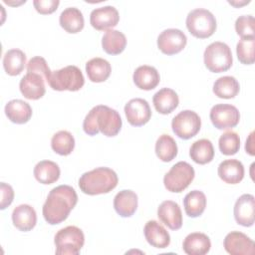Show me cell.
<instances>
[{
	"label": "cell",
	"mask_w": 255,
	"mask_h": 255,
	"mask_svg": "<svg viewBox=\"0 0 255 255\" xmlns=\"http://www.w3.org/2000/svg\"><path fill=\"white\" fill-rule=\"evenodd\" d=\"M132 79L137 88L145 91L154 89L160 81L159 73L157 70L154 67L148 65L137 67L133 72Z\"/></svg>",
	"instance_id": "cell-21"
},
{
	"label": "cell",
	"mask_w": 255,
	"mask_h": 255,
	"mask_svg": "<svg viewBox=\"0 0 255 255\" xmlns=\"http://www.w3.org/2000/svg\"><path fill=\"white\" fill-rule=\"evenodd\" d=\"M235 30L241 38L254 37V17L252 15L239 16L235 22Z\"/></svg>",
	"instance_id": "cell-38"
},
{
	"label": "cell",
	"mask_w": 255,
	"mask_h": 255,
	"mask_svg": "<svg viewBox=\"0 0 255 255\" xmlns=\"http://www.w3.org/2000/svg\"><path fill=\"white\" fill-rule=\"evenodd\" d=\"M204 64L213 73L225 72L232 66L233 58L229 46L223 42H213L204 51Z\"/></svg>",
	"instance_id": "cell-7"
},
{
	"label": "cell",
	"mask_w": 255,
	"mask_h": 255,
	"mask_svg": "<svg viewBox=\"0 0 255 255\" xmlns=\"http://www.w3.org/2000/svg\"><path fill=\"white\" fill-rule=\"evenodd\" d=\"M45 78L34 72H27V74L20 80L19 88L22 95L28 100L41 99L45 93Z\"/></svg>",
	"instance_id": "cell-15"
},
{
	"label": "cell",
	"mask_w": 255,
	"mask_h": 255,
	"mask_svg": "<svg viewBox=\"0 0 255 255\" xmlns=\"http://www.w3.org/2000/svg\"><path fill=\"white\" fill-rule=\"evenodd\" d=\"M88 78L94 83L105 82L111 75L112 66L106 59L93 58L86 64Z\"/></svg>",
	"instance_id": "cell-27"
},
{
	"label": "cell",
	"mask_w": 255,
	"mask_h": 255,
	"mask_svg": "<svg viewBox=\"0 0 255 255\" xmlns=\"http://www.w3.org/2000/svg\"><path fill=\"white\" fill-rule=\"evenodd\" d=\"M155 153L164 162L171 161L177 155V144L169 134H161L155 142Z\"/></svg>",
	"instance_id": "cell-34"
},
{
	"label": "cell",
	"mask_w": 255,
	"mask_h": 255,
	"mask_svg": "<svg viewBox=\"0 0 255 255\" xmlns=\"http://www.w3.org/2000/svg\"><path fill=\"white\" fill-rule=\"evenodd\" d=\"M12 221L14 226L20 231H30L37 223L36 211L29 204H20L12 212Z\"/></svg>",
	"instance_id": "cell-19"
},
{
	"label": "cell",
	"mask_w": 255,
	"mask_h": 255,
	"mask_svg": "<svg viewBox=\"0 0 255 255\" xmlns=\"http://www.w3.org/2000/svg\"><path fill=\"white\" fill-rule=\"evenodd\" d=\"M85 84L82 71L74 65L64 67L51 73L48 85L56 91H79Z\"/></svg>",
	"instance_id": "cell-4"
},
{
	"label": "cell",
	"mask_w": 255,
	"mask_h": 255,
	"mask_svg": "<svg viewBox=\"0 0 255 255\" xmlns=\"http://www.w3.org/2000/svg\"><path fill=\"white\" fill-rule=\"evenodd\" d=\"M152 103L159 114L167 115L177 108L179 99L175 91L172 89L162 88L153 95Z\"/></svg>",
	"instance_id": "cell-24"
},
{
	"label": "cell",
	"mask_w": 255,
	"mask_h": 255,
	"mask_svg": "<svg viewBox=\"0 0 255 255\" xmlns=\"http://www.w3.org/2000/svg\"><path fill=\"white\" fill-rule=\"evenodd\" d=\"M60 167L52 160H41L34 167L35 178L43 184H52L60 177Z\"/></svg>",
	"instance_id": "cell-28"
},
{
	"label": "cell",
	"mask_w": 255,
	"mask_h": 255,
	"mask_svg": "<svg viewBox=\"0 0 255 255\" xmlns=\"http://www.w3.org/2000/svg\"><path fill=\"white\" fill-rule=\"evenodd\" d=\"M0 188H1V205H0V208L3 210L12 203V201L14 199V190H13V188L10 184H7L5 182H1Z\"/></svg>",
	"instance_id": "cell-41"
},
{
	"label": "cell",
	"mask_w": 255,
	"mask_h": 255,
	"mask_svg": "<svg viewBox=\"0 0 255 255\" xmlns=\"http://www.w3.org/2000/svg\"><path fill=\"white\" fill-rule=\"evenodd\" d=\"M255 37L241 38L236 45V53L238 60L245 65H251L255 61L254 56Z\"/></svg>",
	"instance_id": "cell-36"
},
{
	"label": "cell",
	"mask_w": 255,
	"mask_h": 255,
	"mask_svg": "<svg viewBox=\"0 0 255 255\" xmlns=\"http://www.w3.org/2000/svg\"><path fill=\"white\" fill-rule=\"evenodd\" d=\"M27 72H34V73H38L40 75H42L47 84H48V80L51 76L52 71L50 70V68L48 67V64L46 62V60L43 57L40 56H36L33 57L27 64Z\"/></svg>",
	"instance_id": "cell-39"
},
{
	"label": "cell",
	"mask_w": 255,
	"mask_h": 255,
	"mask_svg": "<svg viewBox=\"0 0 255 255\" xmlns=\"http://www.w3.org/2000/svg\"><path fill=\"white\" fill-rule=\"evenodd\" d=\"M211 242L209 237L201 232L188 234L182 243L183 251L188 255H204L209 252Z\"/></svg>",
	"instance_id": "cell-22"
},
{
	"label": "cell",
	"mask_w": 255,
	"mask_h": 255,
	"mask_svg": "<svg viewBox=\"0 0 255 255\" xmlns=\"http://www.w3.org/2000/svg\"><path fill=\"white\" fill-rule=\"evenodd\" d=\"M127 46V38L123 32L110 29L106 31L102 38V47L110 55L122 53Z\"/></svg>",
	"instance_id": "cell-30"
},
{
	"label": "cell",
	"mask_w": 255,
	"mask_h": 255,
	"mask_svg": "<svg viewBox=\"0 0 255 255\" xmlns=\"http://www.w3.org/2000/svg\"><path fill=\"white\" fill-rule=\"evenodd\" d=\"M191 159L198 164H206L214 157L212 142L207 138H200L194 141L189 149Z\"/></svg>",
	"instance_id": "cell-29"
},
{
	"label": "cell",
	"mask_w": 255,
	"mask_h": 255,
	"mask_svg": "<svg viewBox=\"0 0 255 255\" xmlns=\"http://www.w3.org/2000/svg\"><path fill=\"white\" fill-rule=\"evenodd\" d=\"M220 151L225 155H233L237 153L240 148V137L237 132L233 130L222 133L218 140Z\"/></svg>",
	"instance_id": "cell-37"
},
{
	"label": "cell",
	"mask_w": 255,
	"mask_h": 255,
	"mask_svg": "<svg viewBox=\"0 0 255 255\" xmlns=\"http://www.w3.org/2000/svg\"><path fill=\"white\" fill-rule=\"evenodd\" d=\"M125 114L128 122L134 127L145 125L151 117L148 103L140 98L131 99L125 106Z\"/></svg>",
	"instance_id": "cell-13"
},
{
	"label": "cell",
	"mask_w": 255,
	"mask_h": 255,
	"mask_svg": "<svg viewBox=\"0 0 255 255\" xmlns=\"http://www.w3.org/2000/svg\"><path fill=\"white\" fill-rule=\"evenodd\" d=\"M26 55L22 50H8L3 57V67L5 72L10 76L19 75L25 67Z\"/></svg>",
	"instance_id": "cell-32"
},
{
	"label": "cell",
	"mask_w": 255,
	"mask_h": 255,
	"mask_svg": "<svg viewBox=\"0 0 255 255\" xmlns=\"http://www.w3.org/2000/svg\"><path fill=\"white\" fill-rule=\"evenodd\" d=\"M120 114L104 105L94 107L86 116L83 123V129L89 135H96L101 131L106 136L117 135L122 128Z\"/></svg>",
	"instance_id": "cell-2"
},
{
	"label": "cell",
	"mask_w": 255,
	"mask_h": 255,
	"mask_svg": "<svg viewBox=\"0 0 255 255\" xmlns=\"http://www.w3.org/2000/svg\"><path fill=\"white\" fill-rule=\"evenodd\" d=\"M171 128L178 137L189 139L196 135L200 130L201 120L195 112L184 110L172 119Z\"/></svg>",
	"instance_id": "cell-9"
},
{
	"label": "cell",
	"mask_w": 255,
	"mask_h": 255,
	"mask_svg": "<svg viewBox=\"0 0 255 255\" xmlns=\"http://www.w3.org/2000/svg\"><path fill=\"white\" fill-rule=\"evenodd\" d=\"M119 182L117 173L110 167H96L83 173L79 179L80 189L89 195L112 191Z\"/></svg>",
	"instance_id": "cell-3"
},
{
	"label": "cell",
	"mask_w": 255,
	"mask_h": 255,
	"mask_svg": "<svg viewBox=\"0 0 255 255\" xmlns=\"http://www.w3.org/2000/svg\"><path fill=\"white\" fill-rule=\"evenodd\" d=\"M223 246L231 255H253L255 253L253 240L239 231L228 233L224 238Z\"/></svg>",
	"instance_id": "cell-12"
},
{
	"label": "cell",
	"mask_w": 255,
	"mask_h": 255,
	"mask_svg": "<svg viewBox=\"0 0 255 255\" xmlns=\"http://www.w3.org/2000/svg\"><path fill=\"white\" fill-rule=\"evenodd\" d=\"M194 168L186 161H178L171 166L163 177L165 188L170 192L183 191L193 180Z\"/></svg>",
	"instance_id": "cell-8"
},
{
	"label": "cell",
	"mask_w": 255,
	"mask_h": 255,
	"mask_svg": "<svg viewBox=\"0 0 255 255\" xmlns=\"http://www.w3.org/2000/svg\"><path fill=\"white\" fill-rule=\"evenodd\" d=\"M255 199L252 194H242L234 204V218L242 226L249 227L254 223Z\"/></svg>",
	"instance_id": "cell-16"
},
{
	"label": "cell",
	"mask_w": 255,
	"mask_h": 255,
	"mask_svg": "<svg viewBox=\"0 0 255 255\" xmlns=\"http://www.w3.org/2000/svg\"><path fill=\"white\" fill-rule=\"evenodd\" d=\"M51 147L60 155H68L75 147V138L70 131L59 130L52 136Z\"/></svg>",
	"instance_id": "cell-35"
},
{
	"label": "cell",
	"mask_w": 255,
	"mask_h": 255,
	"mask_svg": "<svg viewBox=\"0 0 255 255\" xmlns=\"http://www.w3.org/2000/svg\"><path fill=\"white\" fill-rule=\"evenodd\" d=\"M5 114L12 123L22 125L31 119L32 108L27 102L15 99L6 104Z\"/></svg>",
	"instance_id": "cell-25"
},
{
	"label": "cell",
	"mask_w": 255,
	"mask_h": 255,
	"mask_svg": "<svg viewBox=\"0 0 255 255\" xmlns=\"http://www.w3.org/2000/svg\"><path fill=\"white\" fill-rule=\"evenodd\" d=\"M35 9L40 14H51L57 10L60 1L59 0H34Z\"/></svg>",
	"instance_id": "cell-40"
},
{
	"label": "cell",
	"mask_w": 255,
	"mask_h": 255,
	"mask_svg": "<svg viewBox=\"0 0 255 255\" xmlns=\"http://www.w3.org/2000/svg\"><path fill=\"white\" fill-rule=\"evenodd\" d=\"M114 208L122 217H130L137 208V195L129 189H123L114 198Z\"/></svg>",
	"instance_id": "cell-20"
},
{
	"label": "cell",
	"mask_w": 255,
	"mask_h": 255,
	"mask_svg": "<svg viewBox=\"0 0 255 255\" xmlns=\"http://www.w3.org/2000/svg\"><path fill=\"white\" fill-rule=\"evenodd\" d=\"M60 25L68 33H78L84 28L85 20L83 13L76 7H68L60 14Z\"/></svg>",
	"instance_id": "cell-26"
},
{
	"label": "cell",
	"mask_w": 255,
	"mask_h": 255,
	"mask_svg": "<svg viewBox=\"0 0 255 255\" xmlns=\"http://www.w3.org/2000/svg\"><path fill=\"white\" fill-rule=\"evenodd\" d=\"M120 21V15L114 6H104L94 9L90 15L91 25L99 31L110 30L117 26Z\"/></svg>",
	"instance_id": "cell-14"
},
{
	"label": "cell",
	"mask_w": 255,
	"mask_h": 255,
	"mask_svg": "<svg viewBox=\"0 0 255 255\" xmlns=\"http://www.w3.org/2000/svg\"><path fill=\"white\" fill-rule=\"evenodd\" d=\"M56 254L78 255L84 246L85 235L77 226H67L60 229L55 235Z\"/></svg>",
	"instance_id": "cell-5"
},
{
	"label": "cell",
	"mask_w": 255,
	"mask_h": 255,
	"mask_svg": "<svg viewBox=\"0 0 255 255\" xmlns=\"http://www.w3.org/2000/svg\"><path fill=\"white\" fill-rule=\"evenodd\" d=\"M143 233L148 244L155 248H166L170 243V236L166 229L155 220H149L145 223Z\"/></svg>",
	"instance_id": "cell-18"
},
{
	"label": "cell",
	"mask_w": 255,
	"mask_h": 255,
	"mask_svg": "<svg viewBox=\"0 0 255 255\" xmlns=\"http://www.w3.org/2000/svg\"><path fill=\"white\" fill-rule=\"evenodd\" d=\"M253 135L254 132H251L249 134L248 139L246 140V144H245V149L246 152H248L250 155H254V147H253Z\"/></svg>",
	"instance_id": "cell-42"
},
{
	"label": "cell",
	"mask_w": 255,
	"mask_h": 255,
	"mask_svg": "<svg viewBox=\"0 0 255 255\" xmlns=\"http://www.w3.org/2000/svg\"><path fill=\"white\" fill-rule=\"evenodd\" d=\"M78 202L76 190L67 184L54 187L48 194L43 205V216L51 225L59 224L66 220L71 210Z\"/></svg>",
	"instance_id": "cell-1"
},
{
	"label": "cell",
	"mask_w": 255,
	"mask_h": 255,
	"mask_svg": "<svg viewBox=\"0 0 255 255\" xmlns=\"http://www.w3.org/2000/svg\"><path fill=\"white\" fill-rule=\"evenodd\" d=\"M187 43L185 34L175 28L163 30L157 37L158 49L166 55H174L183 50Z\"/></svg>",
	"instance_id": "cell-11"
},
{
	"label": "cell",
	"mask_w": 255,
	"mask_h": 255,
	"mask_svg": "<svg viewBox=\"0 0 255 255\" xmlns=\"http://www.w3.org/2000/svg\"><path fill=\"white\" fill-rule=\"evenodd\" d=\"M212 125L218 129H228L238 125L240 114L236 107L229 104H218L211 108L209 114Z\"/></svg>",
	"instance_id": "cell-10"
},
{
	"label": "cell",
	"mask_w": 255,
	"mask_h": 255,
	"mask_svg": "<svg viewBox=\"0 0 255 255\" xmlns=\"http://www.w3.org/2000/svg\"><path fill=\"white\" fill-rule=\"evenodd\" d=\"M159 220L171 230H177L182 226L181 209L175 201L164 200L157 208Z\"/></svg>",
	"instance_id": "cell-17"
},
{
	"label": "cell",
	"mask_w": 255,
	"mask_h": 255,
	"mask_svg": "<svg viewBox=\"0 0 255 255\" xmlns=\"http://www.w3.org/2000/svg\"><path fill=\"white\" fill-rule=\"evenodd\" d=\"M185 213L192 218L200 216L206 207V196L200 190H192L188 192L183 199Z\"/></svg>",
	"instance_id": "cell-31"
},
{
	"label": "cell",
	"mask_w": 255,
	"mask_h": 255,
	"mask_svg": "<svg viewBox=\"0 0 255 255\" xmlns=\"http://www.w3.org/2000/svg\"><path fill=\"white\" fill-rule=\"evenodd\" d=\"M217 172L224 182L237 184L244 177V166L238 159H225L218 165Z\"/></svg>",
	"instance_id": "cell-23"
},
{
	"label": "cell",
	"mask_w": 255,
	"mask_h": 255,
	"mask_svg": "<svg viewBox=\"0 0 255 255\" xmlns=\"http://www.w3.org/2000/svg\"><path fill=\"white\" fill-rule=\"evenodd\" d=\"M239 90V83L232 76L220 77L213 84V93L221 99H232L238 95Z\"/></svg>",
	"instance_id": "cell-33"
},
{
	"label": "cell",
	"mask_w": 255,
	"mask_h": 255,
	"mask_svg": "<svg viewBox=\"0 0 255 255\" xmlns=\"http://www.w3.org/2000/svg\"><path fill=\"white\" fill-rule=\"evenodd\" d=\"M186 27L194 37L200 39L208 38L216 30V19L209 10L196 8L188 13Z\"/></svg>",
	"instance_id": "cell-6"
}]
</instances>
